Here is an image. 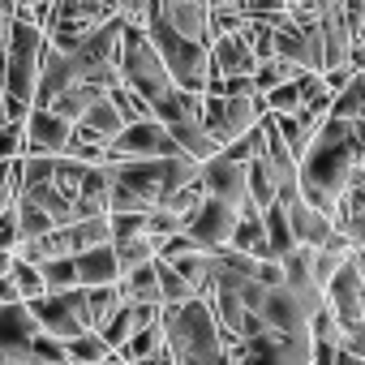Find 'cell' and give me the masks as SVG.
Listing matches in <instances>:
<instances>
[{
  "label": "cell",
  "mask_w": 365,
  "mask_h": 365,
  "mask_svg": "<svg viewBox=\"0 0 365 365\" xmlns=\"http://www.w3.org/2000/svg\"><path fill=\"white\" fill-rule=\"evenodd\" d=\"M361 172H365L361 120H322L314 142L297 159V190L314 211L331 215L335 202L344 198V190Z\"/></svg>",
  "instance_id": "cell-1"
},
{
  "label": "cell",
  "mask_w": 365,
  "mask_h": 365,
  "mask_svg": "<svg viewBox=\"0 0 365 365\" xmlns=\"http://www.w3.org/2000/svg\"><path fill=\"white\" fill-rule=\"evenodd\" d=\"M108 172V215H146L172 190L194 185L198 163L190 159H133V163H103Z\"/></svg>",
  "instance_id": "cell-2"
},
{
  "label": "cell",
  "mask_w": 365,
  "mask_h": 365,
  "mask_svg": "<svg viewBox=\"0 0 365 365\" xmlns=\"http://www.w3.org/2000/svg\"><path fill=\"white\" fill-rule=\"evenodd\" d=\"M159 331H163V352L172 356V365H215L224 356V335L211 318L207 297L163 305Z\"/></svg>",
  "instance_id": "cell-3"
},
{
  "label": "cell",
  "mask_w": 365,
  "mask_h": 365,
  "mask_svg": "<svg viewBox=\"0 0 365 365\" xmlns=\"http://www.w3.org/2000/svg\"><path fill=\"white\" fill-rule=\"evenodd\" d=\"M138 26H142V35L150 39V48H155V56H159V65H163L172 91H185V95H202V91H207L211 69H207V48H202V43H190V39H180L176 31H168L163 18L150 9V0H146V14H142Z\"/></svg>",
  "instance_id": "cell-4"
},
{
  "label": "cell",
  "mask_w": 365,
  "mask_h": 365,
  "mask_svg": "<svg viewBox=\"0 0 365 365\" xmlns=\"http://www.w3.org/2000/svg\"><path fill=\"white\" fill-rule=\"evenodd\" d=\"M116 73H120V86L133 91L146 108H155L159 99L172 95V82H168V73H163L150 39L142 35V26H129L125 22L120 43H116Z\"/></svg>",
  "instance_id": "cell-5"
},
{
  "label": "cell",
  "mask_w": 365,
  "mask_h": 365,
  "mask_svg": "<svg viewBox=\"0 0 365 365\" xmlns=\"http://www.w3.org/2000/svg\"><path fill=\"white\" fill-rule=\"evenodd\" d=\"M150 120L163 125V133L176 142V150L185 155L190 163H207L220 146L207 138L202 129V95H185V91H172L168 99H159L150 108Z\"/></svg>",
  "instance_id": "cell-6"
},
{
  "label": "cell",
  "mask_w": 365,
  "mask_h": 365,
  "mask_svg": "<svg viewBox=\"0 0 365 365\" xmlns=\"http://www.w3.org/2000/svg\"><path fill=\"white\" fill-rule=\"evenodd\" d=\"M262 99L258 95H241V99H220V95H202V129L215 146L237 142L241 133H250L262 120Z\"/></svg>",
  "instance_id": "cell-7"
},
{
  "label": "cell",
  "mask_w": 365,
  "mask_h": 365,
  "mask_svg": "<svg viewBox=\"0 0 365 365\" xmlns=\"http://www.w3.org/2000/svg\"><path fill=\"white\" fill-rule=\"evenodd\" d=\"M322 309L348 331V327H365V271H361V250L327 279L322 288Z\"/></svg>",
  "instance_id": "cell-8"
},
{
  "label": "cell",
  "mask_w": 365,
  "mask_h": 365,
  "mask_svg": "<svg viewBox=\"0 0 365 365\" xmlns=\"http://www.w3.org/2000/svg\"><path fill=\"white\" fill-rule=\"evenodd\" d=\"M224 356L232 365H309V335H275V331H262L254 339L228 344Z\"/></svg>",
  "instance_id": "cell-9"
},
{
  "label": "cell",
  "mask_w": 365,
  "mask_h": 365,
  "mask_svg": "<svg viewBox=\"0 0 365 365\" xmlns=\"http://www.w3.org/2000/svg\"><path fill=\"white\" fill-rule=\"evenodd\" d=\"M176 142L163 133L159 120H133L125 125L108 146H103V163H133V159H176ZM185 159V155H180Z\"/></svg>",
  "instance_id": "cell-10"
},
{
  "label": "cell",
  "mask_w": 365,
  "mask_h": 365,
  "mask_svg": "<svg viewBox=\"0 0 365 365\" xmlns=\"http://www.w3.org/2000/svg\"><path fill=\"white\" fill-rule=\"evenodd\" d=\"M232 224H237V211L228 202L202 198L185 220H180V237H185L194 250H202V254H215V250H228Z\"/></svg>",
  "instance_id": "cell-11"
},
{
  "label": "cell",
  "mask_w": 365,
  "mask_h": 365,
  "mask_svg": "<svg viewBox=\"0 0 365 365\" xmlns=\"http://www.w3.org/2000/svg\"><path fill=\"white\" fill-rule=\"evenodd\" d=\"M318 305L301 301L297 292L288 288H267L262 305H258V322L275 335H309V318H314Z\"/></svg>",
  "instance_id": "cell-12"
},
{
  "label": "cell",
  "mask_w": 365,
  "mask_h": 365,
  "mask_svg": "<svg viewBox=\"0 0 365 365\" xmlns=\"http://www.w3.org/2000/svg\"><path fill=\"white\" fill-rule=\"evenodd\" d=\"M39 327L22 301L0 305V365H31V344Z\"/></svg>",
  "instance_id": "cell-13"
},
{
  "label": "cell",
  "mask_w": 365,
  "mask_h": 365,
  "mask_svg": "<svg viewBox=\"0 0 365 365\" xmlns=\"http://www.w3.org/2000/svg\"><path fill=\"white\" fill-rule=\"evenodd\" d=\"M198 180H202L207 198H220V202H228L232 211L245 207V163L224 159V150H215L207 163H198Z\"/></svg>",
  "instance_id": "cell-14"
},
{
  "label": "cell",
  "mask_w": 365,
  "mask_h": 365,
  "mask_svg": "<svg viewBox=\"0 0 365 365\" xmlns=\"http://www.w3.org/2000/svg\"><path fill=\"white\" fill-rule=\"evenodd\" d=\"M82 82L78 65L69 52H56L48 39H43V52H39V73H35V95H31V108H48L65 86Z\"/></svg>",
  "instance_id": "cell-15"
},
{
  "label": "cell",
  "mask_w": 365,
  "mask_h": 365,
  "mask_svg": "<svg viewBox=\"0 0 365 365\" xmlns=\"http://www.w3.org/2000/svg\"><path fill=\"white\" fill-rule=\"evenodd\" d=\"M207 69H211V78H250L258 69V56L250 52L245 35L232 31V35H220L207 43Z\"/></svg>",
  "instance_id": "cell-16"
},
{
  "label": "cell",
  "mask_w": 365,
  "mask_h": 365,
  "mask_svg": "<svg viewBox=\"0 0 365 365\" xmlns=\"http://www.w3.org/2000/svg\"><path fill=\"white\" fill-rule=\"evenodd\" d=\"M22 305L31 309V318H35L39 335H48V339H56V344H65V339H78V335H82V322L73 318V309L65 305V297H61V292H43V297L22 301Z\"/></svg>",
  "instance_id": "cell-17"
},
{
  "label": "cell",
  "mask_w": 365,
  "mask_h": 365,
  "mask_svg": "<svg viewBox=\"0 0 365 365\" xmlns=\"http://www.w3.org/2000/svg\"><path fill=\"white\" fill-rule=\"evenodd\" d=\"M22 125H26V155H65L69 133H73L69 120L52 116L48 108H31Z\"/></svg>",
  "instance_id": "cell-18"
},
{
  "label": "cell",
  "mask_w": 365,
  "mask_h": 365,
  "mask_svg": "<svg viewBox=\"0 0 365 365\" xmlns=\"http://www.w3.org/2000/svg\"><path fill=\"white\" fill-rule=\"evenodd\" d=\"M279 207H284V220H288V232H292V241H297V245L318 250V245L331 237V215L314 211L301 194H297L292 202H279Z\"/></svg>",
  "instance_id": "cell-19"
},
{
  "label": "cell",
  "mask_w": 365,
  "mask_h": 365,
  "mask_svg": "<svg viewBox=\"0 0 365 365\" xmlns=\"http://www.w3.org/2000/svg\"><path fill=\"white\" fill-rule=\"evenodd\" d=\"M155 318H159V309H150V305H125V301H120V305L103 318V327H99L95 335L108 344V352H116L138 327H146V322H155Z\"/></svg>",
  "instance_id": "cell-20"
},
{
  "label": "cell",
  "mask_w": 365,
  "mask_h": 365,
  "mask_svg": "<svg viewBox=\"0 0 365 365\" xmlns=\"http://www.w3.org/2000/svg\"><path fill=\"white\" fill-rule=\"evenodd\" d=\"M73 271H78V288H116V279H120L112 245H95L86 254H73Z\"/></svg>",
  "instance_id": "cell-21"
},
{
  "label": "cell",
  "mask_w": 365,
  "mask_h": 365,
  "mask_svg": "<svg viewBox=\"0 0 365 365\" xmlns=\"http://www.w3.org/2000/svg\"><path fill=\"white\" fill-rule=\"evenodd\" d=\"M120 129H125V120L116 116V108L108 103V95H103V99H95V103L73 120V133H78V138H86V142H99V146H108Z\"/></svg>",
  "instance_id": "cell-22"
},
{
  "label": "cell",
  "mask_w": 365,
  "mask_h": 365,
  "mask_svg": "<svg viewBox=\"0 0 365 365\" xmlns=\"http://www.w3.org/2000/svg\"><path fill=\"white\" fill-rule=\"evenodd\" d=\"M73 215L78 220H91V215H108V172L103 163H91L82 172V185L73 194Z\"/></svg>",
  "instance_id": "cell-23"
},
{
  "label": "cell",
  "mask_w": 365,
  "mask_h": 365,
  "mask_svg": "<svg viewBox=\"0 0 365 365\" xmlns=\"http://www.w3.org/2000/svg\"><path fill=\"white\" fill-rule=\"evenodd\" d=\"M352 254H356V250H352L339 232H331L318 250H309V279H314V288L322 292V288H327V279H331V275L352 258Z\"/></svg>",
  "instance_id": "cell-24"
},
{
  "label": "cell",
  "mask_w": 365,
  "mask_h": 365,
  "mask_svg": "<svg viewBox=\"0 0 365 365\" xmlns=\"http://www.w3.org/2000/svg\"><path fill=\"white\" fill-rule=\"evenodd\" d=\"M245 202H250L258 215L275 202V172H271V163H267V150L245 163Z\"/></svg>",
  "instance_id": "cell-25"
},
{
  "label": "cell",
  "mask_w": 365,
  "mask_h": 365,
  "mask_svg": "<svg viewBox=\"0 0 365 365\" xmlns=\"http://www.w3.org/2000/svg\"><path fill=\"white\" fill-rule=\"evenodd\" d=\"M163 262L194 288V297H207V288H211V254H202V250H185V254H172V258H163Z\"/></svg>",
  "instance_id": "cell-26"
},
{
  "label": "cell",
  "mask_w": 365,
  "mask_h": 365,
  "mask_svg": "<svg viewBox=\"0 0 365 365\" xmlns=\"http://www.w3.org/2000/svg\"><path fill=\"white\" fill-rule=\"evenodd\" d=\"M95 99H103V91H99V86H91V82H73V86H65V91L48 103V112L73 125V120H78V116L95 103Z\"/></svg>",
  "instance_id": "cell-27"
},
{
  "label": "cell",
  "mask_w": 365,
  "mask_h": 365,
  "mask_svg": "<svg viewBox=\"0 0 365 365\" xmlns=\"http://www.w3.org/2000/svg\"><path fill=\"white\" fill-rule=\"evenodd\" d=\"M327 120H365V73H356L344 91L331 95Z\"/></svg>",
  "instance_id": "cell-28"
},
{
  "label": "cell",
  "mask_w": 365,
  "mask_h": 365,
  "mask_svg": "<svg viewBox=\"0 0 365 365\" xmlns=\"http://www.w3.org/2000/svg\"><path fill=\"white\" fill-rule=\"evenodd\" d=\"M297 73H305V69H297L292 61H279V56H267V61H258V69L250 73V82H254V95L262 99L267 91H275V86H284V82H292Z\"/></svg>",
  "instance_id": "cell-29"
},
{
  "label": "cell",
  "mask_w": 365,
  "mask_h": 365,
  "mask_svg": "<svg viewBox=\"0 0 365 365\" xmlns=\"http://www.w3.org/2000/svg\"><path fill=\"white\" fill-rule=\"evenodd\" d=\"M262 241H267V254L271 258H279V254H288L297 241H292V232H288V220H284V207L279 202H271L267 211H262Z\"/></svg>",
  "instance_id": "cell-30"
},
{
  "label": "cell",
  "mask_w": 365,
  "mask_h": 365,
  "mask_svg": "<svg viewBox=\"0 0 365 365\" xmlns=\"http://www.w3.org/2000/svg\"><path fill=\"white\" fill-rule=\"evenodd\" d=\"M155 348H163V331H159V318L155 322H146V327H138L120 348H116V356L125 361V365H133V361H142V356H150Z\"/></svg>",
  "instance_id": "cell-31"
},
{
  "label": "cell",
  "mask_w": 365,
  "mask_h": 365,
  "mask_svg": "<svg viewBox=\"0 0 365 365\" xmlns=\"http://www.w3.org/2000/svg\"><path fill=\"white\" fill-rule=\"evenodd\" d=\"M150 267H155V284H159V309L163 305H180V301H194V288L180 279L163 258H150Z\"/></svg>",
  "instance_id": "cell-32"
},
{
  "label": "cell",
  "mask_w": 365,
  "mask_h": 365,
  "mask_svg": "<svg viewBox=\"0 0 365 365\" xmlns=\"http://www.w3.org/2000/svg\"><path fill=\"white\" fill-rule=\"evenodd\" d=\"M14 215H18V245H22V241H39V237H48V232L56 228V224H52L35 202H26V198L14 202Z\"/></svg>",
  "instance_id": "cell-33"
},
{
  "label": "cell",
  "mask_w": 365,
  "mask_h": 365,
  "mask_svg": "<svg viewBox=\"0 0 365 365\" xmlns=\"http://www.w3.org/2000/svg\"><path fill=\"white\" fill-rule=\"evenodd\" d=\"M112 254H116V271H120V275H129V271L146 267V262L159 254V245H155L150 237H133V241H120V245H112Z\"/></svg>",
  "instance_id": "cell-34"
},
{
  "label": "cell",
  "mask_w": 365,
  "mask_h": 365,
  "mask_svg": "<svg viewBox=\"0 0 365 365\" xmlns=\"http://www.w3.org/2000/svg\"><path fill=\"white\" fill-rule=\"evenodd\" d=\"M61 348H65V361H69V365H99V361L108 356V344H103L95 331H82L78 339H65Z\"/></svg>",
  "instance_id": "cell-35"
},
{
  "label": "cell",
  "mask_w": 365,
  "mask_h": 365,
  "mask_svg": "<svg viewBox=\"0 0 365 365\" xmlns=\"http://www.w3.org/2000/svg\"><path fill=\"white\" fill-rule=\"evenodd\" d=\"M39 279H43V292H69L78 288V271H73V258H48L35 267Z\"/></svg>",
  "instance_id": "cell-36"
},
{
  "label": "cell",
  "mask_w": 365,
  "mask_h": 365,
  "mask_svg": "<svg viewBox=\"0 0 365 365\" xmlns=\"http://www.w3.org/2000/svg\"><path fill=\"white\" fill-rule=\"evenodd\" d=\"M82 297H86V331H99L103 318L120 305L116 288H82Z\"/></svg>",
  "instance_id": "cell-37"
},
{
  "label": "cell",
  "mask_w": 365,
  "mask_h": 365,
  "mask_svg": "<svg viewBox=\"0 0 365 365\" xmlns=\"http://www.w3.org/2000/svg\"><path fill=\"white\" fill-rule=\"evenodd\" d=\"M220 150H224V159H232V163H250V159H258V155L267 150V133H262V120H258L250 133H241L237 142L220 146Z\"/></svg>",
  "instance_id": "cell-38"
},
{
  "label": "cell",
  "mask_w": 365,
  "mask_h": 365,
  "mask_svg": "<svg viewBox=\"0 0 365 365\" xmlns=\"http://www.w3.org/2000/svg\"><path fill=\"white\" fill-rule=\"evenodd\" d=\"M9 284H14L18 301H35V297H43V279H39V271H35L31 262H22V258H9Z\"/></svg>",
  "instance_id": "cell-39"
},
{
  "label": "cell",
  "mask_w": 365,
  "mask_h": 365,
  "mask_svg": "<svg viewBox=\"0 0 365 365\" xmlns=\"http://www.w3.org/2000/svg\"><path fill=\"white\" fill-rule=\"evenodd\" d=\"M108 103L116 108V116H120L125 125H133V120H150V108H146L133 91H125V86H112V91H108Z\"/></svg>",
  "instance_id": "cell-40"
},
{
  "label": "cell",
  "mask_w": 365,
  "mask_h": 365,
  "mask_svg": "<svg viewBox=\"0 0 365 365\" xmlns=\"http://www.w3.org/2000/svg\"><path fill=\"white\" fill-rule=\"evenodd\" d=\"M26 155V125L22 120H5L0 125V159H22Z\"/></svg>",
  "instance_id": "cell-41"
},
{
  "label": "cell",
  "mask_w": 365,
  "mask_h": 365,
  "mask_svg": "<svg viewBox=\"0 0 365 365\" xmlns=\"http://www.w3.org/2000/svg\"><path fill=\"white\" fill-rule=\"evenodd\" d=\"M99 5L108 9V18H120L129 26H138L142 14H146V0H99Z\"/></svg>",
  "instance_id": "cell-42"
},
{
  "label": "cell",
  "mask_w": 365,
  "mask_h": 365,
  "mask_svg": "<svg viewBox=\"0 0 365 365\" xmlns=\"http://www.w3.org/2000/svg\"><path fill=\"white\" fill-rule=\"evenodd\" d=\"M18 194H22L18 190V159H9V163L0 159V207H14Z\"/></svg>",
  "instance_id": "cell-43"
},
{
  "label": "cell",
  "mask_w": 365,
  "mask_h": 365,
  "mask_svg": "<svg viewBox=\"0 0 365 365\" xmlns=\"http://www.w3.org/2000/svg\"><path fill=\"white\" fill-rule=\"evenodd\" d=\"M0 250L5 254L18 250V215H14V207H0Z\"/></svg>",
  "instance_id": "cell-44"
},
{
  "label": "cell",
  "mask_w": 365,
  "mask_h": 365,
  "mask_svg": "<svg viewBox=\"0 0 365 365\" xmlns=\"http://www.w3.org/2000/svg\"><path fill=\"white\" fill-rule=\"evenodd\" d=\"M361 69L356 65H335V69H322V86H327V95H335V91H344L352 78H356Z\"/></svg>",
  "instance_id": "cell-45"
},
{
  "label": "cell",
  "mask_w": 365,
  "mask_h": 365,
  "mask_svg": "<svg viewBox=\"0 0 365 365\" xmlns=\"http://www.w3.org/2000/svg\"><path fill=\"white\" fill-rule=\"evenodd\" d=\"M133 365H172V356H168L163 348H155L150 356H142V361H133Z\"/></svg>",
  "instance_id": "cell-46"
},
{
  "label": "cell",
  "mask_w": 365,
  "mask_h": 365,
  "mask_svg": "<svg viewBox=\"0 0 365 365\" xmlns=\"http://www.w3.org/2000/svg\"><path fill=\"white\" fill-rule=\"evenodd\" d=\"M18 301V292H14V284H9V275L0 279V305H14Z\"/></svg>",
  "instance_id": "cell-47"
},
{
  "label": "cell",
  "mask_w": 365,
  "mask_h": 365,
  "mask_svg": "<svg viewBox=\"0 0 365 365\" xmlns=\"http://www.w3.org/2000/svg\"><path fill=\"white\" fill-rule=\"evenodd\" d=\"M335 365H365V356H352V352H339L335 348Z\"/></svg>",
  "instance_id": "cell-48"
},
{
  "label": "cell",
  "mask_w": 365,
  "mask_h": 365,
  "mask_svg": "<svg viewBox=\"0 0 365 365\" xmlns=\"http://www.w3.org/2000/svg\"><path fill=\"white\" fill-rule=\"evenodd\" d=\"M9 258H14V254H5V250H0V279L9 275Z\"/></svg>",
  "instance_id": "cell-49"
},
{
  "label": "cell",
  "mask_w": 365,
  "mask_h": 365,
  "mask_svg": "<svg viewBox=\"0 0 365 365\" xmlns=\"http://www.w3.org/2000/svg\"><path fill=\"white\" fill-rule=\"evenodd\" d=\"M215 365H232V361H228V356H220V361H215Z\"/></svg>",
  "instance_id": "cell-50"
},
{
  "label": "cell",
  "mask_w": 365,
  "mask_h": 365,
  "mask_svg": "<svg viewBox=\"0 0 365 365\" xmlns=\"http://www.w3.org/2000/svg\"><path fill=\"white\" fill-rule=\"evenodd\" d=\"M232 5H237V0H232Z\"/></svg>",
  "instance_id": "cell-51"
}]
</instances>
